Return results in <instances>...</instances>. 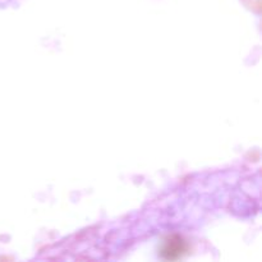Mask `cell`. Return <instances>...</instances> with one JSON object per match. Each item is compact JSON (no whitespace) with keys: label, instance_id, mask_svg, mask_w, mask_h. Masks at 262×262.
Here are the masks:
<instances>
[{"label":"cell","instance_id":"1","mask_svg":"<svg viewBox=\"0 0 262 262\" xmlns=\"http://www.w3.org/2000/svg\"><path fill=\"white\" fill-rule=\"evenodd\" d=\"M183 251H184L183 242H182L181 239H177V241L170 239L168 242V245H166L164 252L168 253V258H171V260H173V258L179 257Z\"/></svg>","mask_w":262,"mask_h":262}]
</instances>
